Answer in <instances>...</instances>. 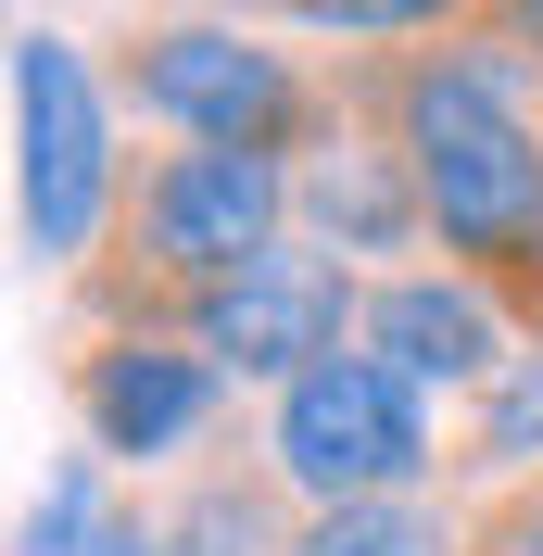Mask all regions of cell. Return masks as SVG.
I'll list each match as a JSON object with an SVG mask.
<instances>
[{"label": "cell", "instance_id": "cell-1", "mask_svg": "<svg viewBox=\"0 0 543 556\" xmlns=\"http://www.w3.org/2000/svg\"><path fill=\"white\" fill-rule=\"evenodd\" d=\"M367 102H379V152L417 190V228L480 291L543 304V114L518 102V64L493 38H455V51L392 64Z\"/></svg>", "mask_w": 543, "mask_h": 556}, {"label": "cell", "instance_id": "cell-2", "mask_svg": "<svg viewBox=\"0 0 543 556\" xmlns=\"http://www.w3.org/2000/svg\"><path fill=\"white\" fill-rule=\"evenodd\" d=\"M13 190H26V253L38 266H76L114 215V114L76 64V38L26 26L13 38Z\"/></svg>", "mask_w": 543, "mask_h": 556}, {"label": "cell", "instance_id": "cell-3", "mask_svg": "<svg viewBox=\"0 0 543 556\" xmlns=\"http://www.w3.org/2000/svg\"><path fill=\"white\" fill-rule=\"evenodd\" d=\"M417 468H430V405L379 354H316L304 380H278V481L291 493L367 506V493H417Z\"/></svg>", "mask_w": 543, "mask_h": 556}, {"label": "cell", "instance_id": "cell-4", "mask_svg": "<svg viewBox=\"0 0 543 556\" xmlns=\"http://www.w3.org/2000/svg\"><path fill=\"white\" fill-rule=\"evenodd\" d=\"M341 329H354V278L316 241H266L240 278L190 291V354L215 380H304L316 354H341Z\"/></svg>", "mask_w": 543, "mask_h": 556}, {"label": "cell", "instance_id": "cell-5", "mask_svg": "<svg viewBox=\"0 0 543 556\" xmlns=\"http://www.w3.org/2000/svg\"><path fill=\"white\" fill-rule=\"evenodd\" d=\"M127 76H139V102L165 127H190L203 152H291L316 127V89L240 26H152Z\"/></svg>", "mask_w": 543, "mask_h": 556}, {"label": "cell", "instance_id": "cell-6", "mask_svg": "<svg viewBox=\"0 0 543 556\" xmlns=\"http://www.w3.org/2000/svg\"><path fill=\"white\" fill-rule=\"evenodd\" d=\"M278 215H291V165L278 152H165V165L139 177V253L177 278V291H215L240 278L253 253L278 241Z\"/></svg>", "mask_w": 543, "mask_h": 556}, {"label": "cell", "instance_id": "cell-7", "mask_svg": "<svg viewBox=\"0 0 543 556\" xmlns=\"http://www.w3.org/2000/svg\"><path fill=\"white\" fill-rule=\"evenodd\" d=\"M354 329H367V354L392 367V380H493L506 367V316H493V291L480 278H379L367 304H354Z\"/></svg>", "mask_w": 543, "mask_h": 556}, {"label": "cell", "instance_id": "cell-8", "mask_svg": "<svg viewBox=\"0 0 543 556\" xmlns=\"http://www.w3.org/2000/svg\"><path fill=\"white\" fill-rule=\"evenodd\" d=\"M76 405H89V443H102V455H177V443L215 417V367H203L190 342H152V329H127V342L89 354Z\"/></svg>", "mask_w": 543, "mask_h": 556}, {"label": "cell", "instance_id": "cell-9", "mask_svg": "<svg viewBox=\"0 0 543 556\" xmlns=\"http://www.w3.org/2000/svg\"><path fill=\"white\" fill-rule=\"evenodd\" d=\"M291 203L316 215V253H405L417 241V190H405V165L379 152V139H329V165H304L291 177Z\"/></svg>", "mask_w": 543, "mask_h": 556}, {"label": "cell", "instance_id": "cell-10", "mask_svg": "<svg viewBox=\"0 0 543 556\" xmlns=\"http://www.w3.org/2000/svg\"><path fill=\"white\" fill-rule=\"evenodd\" d=\"M26 556H165V531H139V506L102 493V468H64L26 506Z\"/></svg>", "mask_w": 543, "mask_h": 556}, {"label": "cell", "instance_id": "cell-11", "mask_svg": "<svg viewBox=\"0 0 543 556\" xmlns=\"http://www.w3.org/2000/svg\"><path fill=\"white\" fill-rule=\"evenodd\" d=\"M291 556H442V519L417 493H367V506H316V531Z\"/></svg>", "mask_w": 543, "mask_h": 556}, {"label": "cell", "instance_id": "cell-12", "mask_svg": "<svg viewBox=\"0 0 543 556\" xmlns=\"http://www.w3.org/2000/svg\"><path fill=\"white\" fill-rule=\"evenodd\" d=\"M468 455H480V468H531V455H543V342H531V354H506V367L480 380Z\"/></svg>", "mask_w": 543, "mask_h": 556}, {"label": "cell", "instance_id": "cell-13", "mask_svg": "<svg viewBox=\"0 0 543 556\" xmlns=\"http://www.w3.org/2000/svg\"><path fill=\"white\" fill-rule=\"evenodd\" d=\"M278 26H316V38H455L480 26V0H266Z\"/></svg>", "mask_w": 543, "mask_h": 556}, {"label": "cell", "instance_id": "cell-14", "mask_svg": "<svg viewBox=\"0 0 543 556\" xmlns=\"http://www.w3.org/2000/svg\"><path fill=\"white\" fill-rule=\"evenodd\" d=\"M480 26H493L506 64H543V0H480Z\"/></svg>", "mask_w": 543, "mask_h": 556}, {"label": "cell", "instance_id": "cell-15", "mask_svg": "<svg viewBox=\"0 0 543 556\" xmlns=\"http://www.w3.org/2000/svg\"><path fill=\"white\" fill-rule=\"evenodd\" d=\"M493 556H543V493H518L506 519H493Z\"/></svg>", "mask_w": 543, "mask_h": 556}]
</instances>
